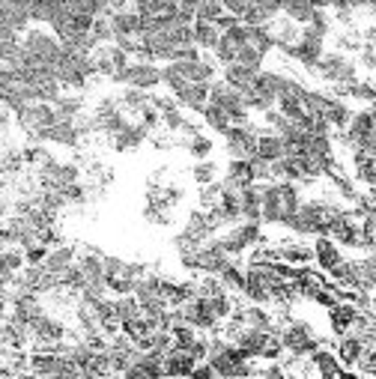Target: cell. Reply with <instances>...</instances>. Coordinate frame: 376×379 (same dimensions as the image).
<instances>
[{
  "label": "cell",
  "mask_w": 376,
  "mask_h": 379,
  "mask_svg": "<svg viewBox=\"0 0 376 379\" xmlns=\"http://www.w3.org/2000/svg\"><path fill=\"white\" fill-rule=\"evenodd\" d=\"M123 269H126V260H123V257H111V254H105V278L123 275Z\"/></svg>",
  "instance_id": "57"
},
{
  "label": "cell",
  "mask_w": 376,
  "mask_h": 379,
  "mask_svg": "<svg viewBox=\"0 0 376 379\" xmlns=\"http://www.w3.org/2000/svg\"><path fill=\"white\" fill-rule=\"evenodd\" d=\"M6 212H9V204L6 200H0V221H6Z\"/></svg>",
  "instance_id": "63"
},
{
  "label": "cell",
  "mask_w": 376,
  "mask_h": 379,
  "mask_svg": "<svg viewBox=\"0 0 376 379\" xmlns=\"http://www.w3.org/2000/svg\"><path fill=\"white\" fill-rule=\"evenodd\" d=\"M239 212H242V221H260V215H263L260 182H251L239 192Z\"/></svg>",
  "instance_id": "18"
},
{
  "label": "cell",
  "mask_w": 376,
  "mask_h": 379,
  "mask_svg": "<svg viewBox=\"0 0 376 379\" xmlns=\"http://www.w3.org/2000/svg\"><path fill=\"white\" fill-rule=\"evenodd\" d=\"M27 263H25V248L18 245H6L0 248V275H15V272H21Z\"/></svg>",
  "instance_id": "27"
},
{
  "label": "cell",
  "mask_w": 376,
  "mask_h": 379,
  "mask_svg": "<svg viewBox=\"0 0 376 379\" xmlns=\"http://www.w3.org/2000/svg\"><path fill=\"white\" fill-rule=\"evenodd\" d=\"M275 108L284 114L290 123H299L302 117H304V105H302V99H278Z\"/></svg>",
  "instance_id": "47"
},
{
  "label": "cell",
  "mask_w": 376,
  "mask_h": 379,
  "mask_svg": "<svg viewBox=\"0 0 376 379\" xmlns=\"http://www.w3.org/2000/svg\"><path fill=\"white\" fill-rule=\"evenodd\" d=\"M251 171H254V182H269V180H275L272 176V161H266L260 156H251Z\"/></svg>",
  "instance_id": "50"
},
{
  "label": "cell",
  "mask_w": 376,
  "mask_h": 379,
  "mask_svg": "<svg viewBox=\"0 0 376 379\" xmlns=\"http://www.w3.org/2000/svg\"><path fill=\"white\" fill-rule=\"evenodd\" d=\"M236 63H242V66L254 69V72H260L263 63H266V54H263V51H257L254 45H242L239 54H236Z\"/></svg>",
  "instance_id": "42"
},
{
  "label": "cell",
  "mask_w": 376,
  "mask_h": 379,
  "mask_svg": "<svg viewBox=\"0 0 376 379\" xmlns=\"http://www.w3.org/2000/svg\"><path fill=\"white\" fill-rule=\"evenodd\" d=\"M108 4H111V9L116 13V9H128V6H132V0H108Z\"/></svg>",
  "instance_id": "62"
},
{
  "label": "cell",
  "mask_w": 376,
  "mask_h": 379,
  "mask_svg": "<svg viewBox=\"0 0 376 379\" xmlns=\"http://www.w3.org/2000/svg\"><path fill=\"white\" fill-rule=\"evenodd\" d=\"M314 72L320 75L325 84H356L358 81V63L349 60L344 51H325Z\"/></svg>",
  "instance_id": "2"
},
{
  "label": "cell",
  "mask_w": 376,
  "mask_h": 379,
  "mask_svg": "<svg viewBox=\"0 0 376 379\" xmlns=\"http://www.w3.org/2000/svg\"><path fill=\"white\" fill-rule=\"evenodd\" d=\"M111 27H114V36H137L140 39V27H144V15L137 9H116L111 15Z\"/></svg>",
  "instance_id": "14"
},
{
  "label": "cell",
  "mask_w": 376,
  "mask_h": 379,
  "mask_svg": "<svg viewBox=\"0 0 376 379\" xmlns=\"http://www.w3.org/2000/svg\"><path fill=\"white\" fill-rule=\"evenodd\" d=\"M236 48H233L230 42H224V39H218V45L213 48V57L218 60V66H227V63H236Z\"/></svg>",
  "instance_id": "54"
},
{
  "label": "cell",
  "mask_w": 376,
  "mask_h": 379,
  "mask_svg": "<svg viewBox=\"0 0 376 379\" xmlns=\"http://www.w3.org/2000/svg\"><path fill=\"white\" fill-rule=\"evenodd\" d=\"M185 149H188V156H192L194 161H203V159H213V152H215V140L201 132V135L188 138Z\"/></svg>",
  "instance_id": "32"
},
{
  "label": "cell",
  "mask_w": 376,
  "mask_h": 379,
  "mask_svg": "<svg viewBox=\"0 0 376 379\" xmlns=\"http://www.w3.org/2000/svg\"><path fill=\"white\" fill-rule=\"evenodd\" d=\"M335 352H337V361L347 367V371H356V364L364 352V340L356 335V331H347L344 338H337L335 343Z\"/></svg>",
  "instance_id": "12"
},
{
  "label": "cell",
  "mask_w": 376,
  "mask_h": 379,
  "mask_svg": "<svg viewBox=\"0 0 376 379\" xmlns=\"http://www.w3.org/2000/svg\"><path fill=\"white\" fill-rule=\"evenodd\" d=\"M325 120L332 123L335 132H344V128L349 126V120H352V108L347 105V99H335L332 96V102H328V111H325Z\"/></svg>",
  "instance_id": "28"
},
{
  "label": "cell",
  "mask_w": 376,
  "mask_h": 379,
  "mask_svg": "<svg viewBox=\"0 0 376 379\" xmlns=\"http://www.w3.org/2000/svg\"><path fill=\"white\" fill-rule=\"evenodd\" d=\"M170 96L180 102V108H188V111L201 114L209 105V84H185L180 93H170Z\"/></svg>",
  "instance_id": "16"
},
{
  "label": "cell",
  "mask_w": 376,
  "mask_h": 379,
  "mask_svg": "<svg viewBox=\"0 0 376 379\" xmlns=\"http://www.w3.org/2000/svg\"><path fill=\"white\" fill-rule=\"evenodd\" d=\"M51 105L60 120H75L78 114H84V96H75V93H60Z\"/></svg>",
  "instance_id": "26"
},
{
  "label": "cell",
  "mask_w": 376,
  "mask_h": 379,
  "mask_svg": "<svg viewBox=\"0 0 376 379\" xmlns=\"http://www.w3.org/2000/svg\"><path fill=\"white\" fill-rule=\"evenodd\" d=\"M254 156H260L266 161H278L287 156V147H284V138H281L275 128H260V135H257V149Z\"/></svg>",
  "instance_id": "11"
},
{
  "label": "cell",
  "mask_w": 376,
  "mask_h": 379,
  "mask_svg": "<svg viewBox=\"0 0 376 379\" xmlns=\"http://www.w3.org/2000/svg\"><path fill=\"white\" fill-rule=\"evenodd\" d=\"M137 123L144 126L147 132L152 135V132H159V128H161V114H159L156 108H152V105H147V108L137 114Z\"/></svg>",
  "instance_id": "53"
},
{
  "label": "cell",
  "mask_w": 376,
  "mask_h": 379,
  "mask_svg": "<svg viewBox=\"0 0 376 379\" xmlns=\"http://www.w3.org/2000/svg\"><path fill=\"white\" fill-rule=\"evenodd\" d=\"M161 84L168 87L170 93H180L188 81L182 78V72H180V66H176V63H164V69H161Z\"/></svg>",
  "instance_id": "43"
},
{
  "label": "cell",
  "mask_w": 376,
  "mask_h": 379,
  "mask_svg": "<svg viewBox=\"0 0 376 379\" xmlns=\"http://www.w3.org/2000/svg\"><path fill=\"white\" fill-rule=\"evenodd\" d=\"M0 173H4V161H0Z\"/></svg>",
  "instance_id": "64"
},
{
  "label": "cell",
  "mask_w": 376,
  "mask_h": 379,
  "mask_svg": "<svg viewBox=\"0 0 376 379\" xmlns=\"http://www.w3.org/2000/svg\"><path fill=\"white\" fill-rule=\"evenodd\" d=\"M356 314H358V307L352 302H335L332 307H328V326H332V335L344 338L352 328V323H356Z\"/></svg>",
  "instance_id": "13"
},
{
  "label": "cell",
  "mask_w": 376,
  "mask_h": 379,
  "mask_svg": "<svg viewBox=\"0 0 376 379\" xmlns=\"http://www.w3.org/2000/svg\"><path fill=\"white\" fill-rule=\"evenodd\" d=\"M328 102H332V96H328V93H323V90H304V96H302L304 111H308L311 117H325Z\"/></svg>",
  "instance_id": "33"
},
{
  "label": "cell",
  "mask_w": 376,
  "mask_h": 379,
  "mask_svg": "<svg viewBox=\"0 0 376 379\" xmlns=\"http://www.w3.org/2000/svg\"><path fill=\"white\" fill-rule=\"evenodd\" d=\"M90 42L93 48L96 45H111L114 42V27H111V18H96L90 27Z\"/></svg>",
  "instance_id": "40"
},
{
  "label": "cell",
  "mask_w": 376,
  "mask_h": 379,
  "mask_svg": "<svg viewBox=\"0 0 376 379\" xmlns=\"http://www.w3.org/2000/svg\"><path fill=\"white\" fill-rule=\"evenodd\" d=\"M144 221H149L152 227H170V212L168 209H159V206H149V204H144Z\"/></svg>",
  "instance_id": "48"
},
{
  "label": "cell",
  "mask_w": 376,
  "mask_h": 379,
  "mask_svg": "<svg viewBox=\"0 0 376 379\" xmlns=\"http://www.w3.org/2000/svg\"><path fill=\"white\" fill-rule=\"evenodd\" d=\"M281 13H284L290 21L296 25H308L311 15H314V6L308 0H281Z\"/></svg>",
  "instance_id": "31"
},
{
  "label": "cell",
  "mask_w": 376,
  "mask_h": 379,
  "mask_svg": "<svg viewBox=\"0 0 376 379\" xmlns=\"http://www.w3.org/2000/svg\"><path fill=\"white\" fill-rule=\"evenodd\" d=\"M221 78H224L230 87H236L239 93H245V90L254 87L257 72L248 69V66H242V63H227V66H221Z\"/></svg>",
  "instance_id": "21"
},
{
  "label": "cell",
  "mask_w": 376,
  "mask_h": 379,
  "mask_svg": "<svg viewBox=\"0 0 376 379\" xmlns=\"http://www.w3.org/2000/svg\"><path fill=\"white\" fill-rule=\"evenodd\" d=\"M21 45L27 48V54L36 60V66H57L63 54L60 39L54 36V30H39V27H27L25 36H21Z\"/></svg>",
  "instance_id": "1"
},
{
  "label": "cell",
  "mask_w": 376,
  "mask_h": 379,
  "mask_svg": "<svg viewBox=\"0 0 376 379\" xmlns=\"http://www.w3.org/2000/svg\"><path fill=\"white\" fill-rule=\"evenodd\" d=\"M218 200H221V180L209 182V185H201V192H197V206L213 209V206H218Z\"/></svg>",
  "instance_id": "44"
},
{
  "label": "cell",
  "mask_w": 376,
  "mask_h": 379,
  "mask_svg": "<svg viewBox=\"0 0 376 379\" xmlns=\"http://www.w3.org/2000/svg\"><path fill=\"white\" fill-rule=\"evenodd\" d=\"M144 140H149V132L140 123H132L128 120L120 132H114V135H108V144H111V149L114 152H132V149H137Z\"/></svg>",
  "instance_id": "5"
},
{
  "label": "cell",
  "mask_w": 376,
  "mask_h": 379,
  "mask_svg": "<svg viewBox=\"0 0 376 379\" xmlns=\"http://www.w3.org/2000/svg\"><path fill=\"white\" fill-rule=\"evenodd\" d=\"M224 4V13H230V15H236L239 21H242V15H245V9H248L251 4L248 0H221Z\"/></svg>",
  "instance_id": "58"
},
{
  "label": "cell",
  "mask_w": 376,
  "mask_h": 379,
  "mask_svg": "<svg viewBox=\"0 0 376 379\" xmlns=\"http://www.w3.org/2000/svg\"><path fill=\"white\" fill-rule=\"evenodd\" d=\"M349 99H356V102H376V81L368 78V81H356V84H349Z\"/></svg>",
  "instance_id": "41"
},
{
  "label": "cell",
  "mask_w": 376,
  "mask_h": 379,
  "mask_svg": "<svg viewBox=\"0 0 376 379\" xmlns=\"http://www.w3.org/2000/svg\"><path fill=\"white\" fill-rule=\"evenodd\" d=\"M308 359L316 364V376H323V379H340V376H347V367L337 361V352L332 347H320L316 352H311Z\"/></svg>",
  "instance_id": "10"
},
{
  "label": "cell",
  "mask_w": 376,
  "mask_h": 379,
  "mask_svg": "<svg viewBox=\"0 0 376 379\" xmlns=\"http://www.w3.org/2000/svg\"><path fill=\"white\" fill-rule=\"evenodd\" d=\"M194 379H209V376H215V367L209 364V361H197L194 364V371H192Z\"/></svg>",
  "instance_id": "59"
},
{
  "label": "cell",
  "mask_w": 376,
  "mask_h": 379,
  "mask_svg": "<svg viewBox=\"0 0 376 379\" xmlns=\"http://www.w3.org/2000/svg\"><path fill=\"white\" fill-rule=\"evenodd\" d=\"M340 260H344V251H340V245L332 239V236H314V263H316V269L328 272L332 266H337Z\"/></svg>",
  "instance_id": "8"
},
{
  "label": "cell",
  "mask_w": 376,
  "mask_h": 379,
  "mask_svg": "<svg viewBox=\"0 0 376 379\" xmlns=\"http://www.w3.org/2000/svg\"><path fill=\"white\" fill-rule=\"evenodd\" d=\"M60 287L63 290H72V293H81L87 287V275H84V269H81L78 263H72L69 266L63 275H60Z\"/></svg>",
  "instance_id": "39"
},
{
  "label": "cell",
  "mask_w": 376,
  "mask_h": 379,
  "mask_svg": "<svg viewBox=\"0 0 376 379\" xmlns=\"http://www.w3.org/2000/svg\"><path fill=\"white\" fill-rule=\"evenodd\" d=\"M201 132H203V123H194V120H188V117H185L180 135H182V138H194V135H201Z\"/></svg>",
  "instance_id": "60"
},
{
  "label": "cell",
  "mask_w": 376,
  "mask_h": 379,
  "mask_svg": "<svg viewBox=\"0 0 376 379\" xmlns=\"http://www.w3.org/2000/svg\"><path fill=\"white\" fill-rule=\"evenodd\" d=\"M170 335H173V347H182V350H188L192 343L197 340V335H201V328H194L192 323H176L173 328H170Z\"/></svg>",
  "instance_id": "38"
},
{
  "label": "cell",
  "mask_w": 376,
  "mask_h": 379,
  "mask_svg": "<svg viewBox=\"0 0 376 379\" xmlns=\"http://www.w3.org/2000/svg\"><path fill=\"white\" fill-rule=\"evenodd\" d=\"M218 278L227 287V293H242V287H245V260L242 257H230L227 266L218 272Z\"/></svg>",
  "instance_id": "22"
},
{
  "label": "cell",
  "mask_w": 376,
  "mask_h": 379,
  "mask_svg": "<svg viewBox=\"0 0 376 379\" xmlns=\"http://www.w3.org/2000/svg\"><path fill=\"white\" fill-rule=\"evenodd\" d=\"M192 180L197 185H209V182H215L218 180V164L213 159H203V161H194V168H192Z\"/></svg>",
  "instance_id": "37"
},
{
  "label": "cell",
  "mask_w": 376,
  "mask_h": 379,
  "mask_svg": "<svg viewBox=\"0 0 376 379\" xmlns=\"http://www.w3.org/2000/svg\"><path fill=\"white\" fill-rule=\"evenodd\" d=\"M284 352H287V350H284V343H281V338L272 331V335L266 338L263 352H260V359H257V361H281V359H284Z\"/></svg>",
  "instance_id": "45"
},
{
  "label": "cell",
  "mask_w": 376,
  "mask_h": 379,
  "mask_svg": "<svg viewBox=\"0 0 376 379\" xmlns=\"http://www.w3.org/2000/svg\"><path fill=\"white\" fill-rule=\"evenodd\" d=\"M224 173H227V176H233V180H236L242 188L254 182V171H251V161H248V159H230Z\"/></svg>",
  "instance_id": "34"
},
{
  "label": "cell",
  "mask_w": 376,
  "mask_h": 379,
  "mask_svg": "<svg viewBox=\"0 0 376 379\" xmlns=\"http://www.w3.org/2000/svg\"><path fill=\"white\" fill-rule=\"evenodd\" d=\"M147 105H149V93H147V90H137V87H126V90H123V96H120L123 114L137 117L140 111L147 108Z\"/></svg>",
  "instance_id": "30"
},
{
  "label": "cell",
  "mask_w": 376,
  "mask_h": 379,
  "mask_svg": "<svg viewBox=\"0 0 376 379\" xmlns=\"http://www.w3.org/2000/svg\"><path fill=\"white\" fill-rule=\"evenodd\" d=\"M272 335V331H260V328H251V326H245L242 331H239V338L233 340V343H239V347L251 355V359H260V352H263V343H266V338Z\"/></svg>",
  "instance_id": "23"
},
{
  "label": "cell",
  "mask_w": 376,
  "mask_h": 379,
  "mask_svg": "<svg viewBox=\"0 0 376 379\" xmlns=\"http://www.w3.org/2000/svg\"><path fill=\"white\" fill-rule=\"evenodd\" d=\"M57 352L30 350V376H57Z\"/></svg>",
  "instance_id": "24"
},
{
  "label": "cell",
  "mask_w": 376,
  "mask_h": 379,
  "mask_svg": "<svg viewBox=\"0 0 376 379\" xmlns=\"http://www.w3.org/2000/svg\"><path fill=\"white\" fill-rule=\"evenodd\" d=\"M269 21H272V15H269L266 9H260V6H248L245 9V15H242L245 27H260V25H269Z\"/></svg>",
  "instance_id": "52"
},
{
  "label": "cell",
  "mask_w": 376,
  "mask_h": 379,
  "mask_svg": "<svg viewBox=\"0 0 376 379\" xmlns=\"http://www.w3.org/2000/svg\"><path fill=\"white\" fill-rule=\"evenodd\" d=\"M221 39H224V42H230L233 48L239 51L242 45H248V27H245L242 21H239L236 27H230V30H224V33H221Z\"/></svg>",
  "instance_id": "51"
},
{
  "label": "cell",
  "mask_w": 376,
  "mask_h": 379,
  "mask_svg": "<svg viewBox=\"0 0 376 379\" xmlns=\"http://www.w3.org/2000/svg\"><path fill=\"white\" fill-rule=\"evenodd\" d=\"M114 314L120 317V323L128 317H137L140 314V302L135 293H126V295H114Z\"/></svg>",
  "instance_id": "36"
},
{
  "label": "cell",
  "mask_w": 376,
  "mask_h": 379,
  "mask_svg": "<svg viewBox=\"0 0 376 379\" xmlns=\"http://www.w3.org/2000/svg\"><path fill=\"white\" fill-rule=\"evenodd\" d=\"M75 260H78V245H66V242H63V245L51 248L42 266L48 269V272H54V275H63V272H66L69 266H72Z\"/></svg>",
  "instance_id": "19"
},
{
  "label": "cell",
  "mask_w": 376,
  "mask_h": 379,
  "mask_svg": "<svg viewBox=\"0 0 376 379\" xmlns=\"http://www.w3.org/2000/svg\"><path fill=\"white\" fill-rule=\"evenodd\" d=\"M227 260H230V254L221 248L218 239H209L197 248V272H201V275H218V272L227 266Z\"/></svg>",
  "instance_id": "4"
},
{
  "label": "cell",
  "mask_w": 376,
  "mask_h": 379,
  "mask_svg": "<svg viewBox=\"0 0 376 379\" xmlns=\"http://www.w3.org/2000/svg\"><path fill=\"white\" fill-rule=\"evenodd\" d=\"M201 117H203V126L209 128V132H215V135H227V128L233 126L230 114L224 108H218V105H213V102L201 111Z\"/></svg>",
  "instance_id": "25"
},
{
  "label": "cell",
  "mask_w": 376,
  "mask_h": 379,
  "mask_svg": "<svg viewBox=\"0 0 376 379\" xmlns=\"http://www.w3.org/2000/svg\"><path fill=\"white\" fill-rule=\"evenodd\" d=\"M260 200H263V224H281L284 218V204H281V182L278 180H269L260 182Z\"/></svg>",
  "instance_id": "6"
},
{
  "label": "cell",
  "mask_w": 376,
  "mask_h": 379,
  "mask_svg": "<svg viewBox=\"0 0 376 379\" xmlns=\"http://www.w3.org/2000/svg\"><path fill=\"white\" fill-rule=\"evenodd\" d=\"M224 15V4L221 0H201V6H197L194 13V21H215Z\"/></svg>",
  "instance_id": "46"
},
{
  "label": "cell",
  "mask_w": 376,
  "mask_h": 379,
  "mask_svg": "<svg viewBox=\"0 0 376 379\" xmlns=\"http://www.w3.org/2000/svg\"><path fill=\"white\" fill-rule=\"evenodd\" d=\"M182 123H185L182 108H173V111H164L161 114V128H164V132H170V135H180Z\"/></svg>",
  "instance_id": "49"
},
{
  "label": "cell",
  "mask_w": 376,
  "mask_h": 379,
  "mask_svg": "<svg viewBox=\"0 0 376 379\" xmlns=\"http://www.w3.org/2000/svg\"><path fill=\"white\" fill-rule=\"evenodd\" d=\"M248 45H254L257 51L269 54L275 48V36L272 30H269V25H260V27H248Z\"/></svg>",
  "instance_id": "35"
},
{
  "label": "cell",
  "mask_w": 376,
  "mask_h": 379,
  "mask_svg": "<svg viewBox=\"0 0 376 379\" xmlns=\"http://www.w3.org/2000/svg\"><path fill=\"white\" fill-rule=\"evenodd\" d=\"M48 251H51V248L45 245V242L30 245V248H25V263H27V266H42L45 257H48Z\"/></svg>",
  "instance_id": "55"
},
{
  "label": "cell",
  "mask_w": 376,
  "mask_h": 379,
  "mask_svg": "<svg viewBox=\"0 0 376 379\" xmlns=\"http://www.w3.org/2000/svg\"><path fill=\"white\" fill-rule=\"evenodd\" d=\"M182 233H185L192 242H197V245H203V242H209V239H213V236H215L213 230H209V224H206V212H203L201 206L188 212V221H185Z\"/></svg>",
  "instance_id": "20"
},
{
  "label": "cell",
  "mask_w": 376,
  "mask_h": 379,
  "mask_svg": "<svg viewBox=\"0 0 376 379\" xmlns=\"http://www.w3.org/2000/svg\"><path fill=\"white\" fill-rule=\"evenodd\" d=\"M66 331H69V328H66L57 317H51V314H39V317L30 323V335L39 338V340H63Z\"/></svg>",
  "instance_id": "17"
},
{
  "label": "cell",
  "mask_w": 376,
  "mask_h": 379,
  "mask_svg": "<svg viewBox=\"0 0 376 379\" xmlns=\"http://www.w3.org/2000/svg\"><path fill=\"white\" fill-rule=\"evenodd\" d=\"M275 245H278L281 260L290 266H311L314 263V245H308L304 239H284Z\"/></svg>",
  "instance_id": "9"
},
{
  "label": "cell",
  "mask_w": 376,
  "mask_h": 379,
  "mask_svg": "<svg viewBox=\"0 0 376 379\" xmlns=\"http://www.w3.org/2000/svg\"><path fill=\"white\" fill-rule=\"evenodd\" d=\"M197 359L182 347H170L164 352V376H192Z\"/></svg>",
  "instance_id": "15"
},
{
  "label": "cell",
  "mask_w": 376,
  "mask_h": 379,
  "mask_svg": "<svg viewBox=\"0 0 376 379\" xmlns=\"http://www.w3.org/2000/svg\"><path fill=\"white\" fill-rule=\"evenodd\" d=\"M221 39V30L213 25V21H194V45L201 51H213Z\"/></svg>",
  "instance_id": "29"
},
{
  "label": "cell",
  "mask_w": 376,
  "mask_h": 379,
  "mask_svg": "<svg viewBox=\"0 0 376 379\" xmlns=\"http://www.w3.org/2000/svg\"><path fill=\"white\" fill-rule=\"evenodd\" d=\"M42 144H57V147H69V149H78L81 147V135L72 120H57L51 128L39 132Z\"/></svg>",
  "instance_id": "7"
},
{
  "label": "cell",
  "mask_w": 376,
  "mask_h": 379,
  "mask_svg": "<svg viewBox=\"0 0 376 379\" xmlns=\"http://www.w3.org/2000/svg\"><path fill=\"white\" fill-rule=\"evenodd\" d=\"M209 102L218 105V108H224L230 114V120L233 126H245L251 120V111L245 108V102H242V93L236 87H230L224 78H215L213 84H209Z\"/></svg>",
  "instance_id": "3"
},
{
  "label": "cell",
  "mask_w": 376,
  "mask_h": 379,
  "mask_svg": "<svg viewBox=\"0 0 376 379\" xmlns=\"http://www.w3.org/2000/svg\"><path fill=\"white\" fill-rule=\"evenodd\" d=\"M213 25H215L221 33H224V30H230V27H236V25H239V18H236V15H230V13H224L221 18H215Z\"/></svg>",
  "instance_id": "61"
},
{
  "label": "cell",
  "mask_w": 376,
  "mask_h": 379,
  "mask_svg": "<svg viewBox=\"0 0 376 379\" xmlns=\"http://www.w3.org/2000/svg\"><path fill=\"white\" fill-rule=\"evenodd\" d=\"M358 66L376 72V48H373V45H368V42L361 45V51H358Z\"/></svg>",
  "instance_id": "56"
}]
</instances>
